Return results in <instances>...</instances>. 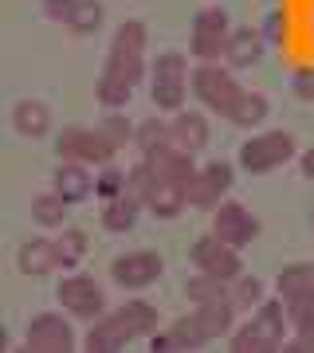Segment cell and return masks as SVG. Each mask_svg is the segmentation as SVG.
<instances>
[{"label": "cell", "instance_id": "obj_16", "mask_svg": "<svg viewBox=\"0 0 314 353\" xmlns=\"http://www.w3.org/2000/svg\"><path fill=\"white\" fill-rule=\"evenodd\" d=\"M16 267L24 271V275H51V271H59L63 259H59V243L55 240H28L20 252H16Z\"/></svg>", "mask_w": 314, "mask_h": 353}, {"label": "cell", "instance_id": "obj_40", "mask_svg": "<svg viewBox=\"0 0 314 353\" xmlns=\"http://www.w3.org/2000/svg\"><path fill=\"white\" fill-rule=\"evenodd\" d=\"M291 87H295V94L306 102H314V67H299L295 71V79H291Z\"/></svg>", "mask_w": 314, "mask_h": 353}, {"label": "cell", "instance_id": "obj_24", "mask_svg": "<svg viewBox=\"0 0 314 353\" xmlns=\"http://www.w3.org/2000/svg\"><path fill=\"white\" fill-rule=\"evenodd\" d=\"M188 204V196H185V189L181 185H169V181H157V189H153V196H150V208L157 220H173V216H181V208Z\"/></svg>", "mask_w": 314, "mask_h": 353}, {"label": "cell", "instance_id": "obj_20", "mask_svg": "<svg viewBox=\"0 0 314 353\" xmlns=\"http://www.w3.org/2000/svg\"><path fill=\"white\" fill-rule=\"evenodd\" d=\"M141 208H146L141 201H134L130 192H122V196H114V201H102L99 220H102V228H106V232L122 236V232H130V228L138 224V212H141Z\"/></svg>", "mask_w": 314, "mask_h": 353}, {"label": "cell", "instance_id": "obj_36", "mask_svg": "<svg viewBox=\"0 0 314 353\" xmlns=\"http://www.w3.org/2000/svg\"><path fill=\"white\" fill-rule=\"evenodd\" d=\"M126 192V169H118V165H99V176H95V196H102V201H114V196H122Z\"/></svg>", "mask_w": 314, "mask_h": 353}, {"label": "cell", "instance_id": "obj_3", "mask_svg": "<svg viewBox=\"0 0 314 353\" xmlns=\"http://www.w3.org/2000/svg\"><path fill=\"white\" fill-rule=\"evenodd\" d=\"M188 87H193V94L208 106V110L216 114H224L236 106V99L244 94V87H239L236 79H232V71L220 63H201V67H193V75H188Z\"/></svg>", "mask_w": 314, "mask_h": 353}, {"label": "cell", "instance_id": "obj_10", "mask_svg": "<svg viewBox=\"0 0 314 353\" xmlns=\"http://www.w3.org/2000/svg\"><path fill=\"white\" fill-rule=\"evenodd\" d=\"M165 271V259L157 252H126L110 263V279L118 283L122 290H141V287H153Z\"/></svg>", "mask_w": 314, "mask_h": 353}, {"label": "cell", "instance_id": "obj_13", "mask_svg": "<svg viewBox=\"0 0 314 353\" xmlns=\"http://www.w3.org/2000/svg\"><path fill=\"white\" fill-rule=\"evenodd\" d=\"M146 161H150V169L157 173V181H169V185H181V189H188V181L197 176V157L188 150H181V145H165V150L157 153H146Z\"/></svg>", "mask_w": 314, "mask_h": 353}, {"label": "cell", "instance_id": "obj_26", "mask_svg": "<svg viewBox=\"0 0 314 353\" xmlns=\"http://www.w3.org/2000/svg\"><path fill=\"white\" fill-rule=\"evenodd\" d=\"M185 94H188V79H153L150 83V99L157 110H185Z\"/></svg>", "mask_w": 314, "mask_h": 353}, {"label": "cell", "instance_id": "obj_8", "mask_svg": "<svg viewBox=\"0 0 314 353\" xmlns=\"http://www.w3.org/2000/svg\"><path fill=\"white\" fill-rule=\"evenodd\" d=\"M55 153L63 161H79V165H110L114 161V145L99 134V126L87 130V126H67L55 138Z\"/></svg>", "mask_w": 314, "mask_h": 353}, {"label": "cell", "instance_id": "obj_39", "mask_svg": "<svg viewBox=\"0 0 314 353\" xmlns=\"http://www.w3.org/2000/svg\"><path fill=\"white\" fill-rule=\"evenodd\" d=\"M259 32H264L267 43H283V36H287V12H267Z\"/></svg>", "mask_w": 314, "mask_h": 353}, {"label": "cell", "instance_id": "obj_37", "mask_svg": "<svg viewBox=\"0 0 314 353\" xmlns=\"http://www.w3.org/2000/svg\"><path fill=\"white\" fill-rule=\"evenodd\" d=\"M99 134L110 141L114 150H126V141H134V126H130V122H126V114H118V110H110L99 122Z\"/></svg>", "mask_w": 314, "mask_h": 353}, {"label": "cell", "instance_id": "obj_5", "mask_svg": "<svg viewBox=\"0 0 314 353\" xmlns=\"http://www.w3.org/2000/svg\"><path fill=\"white\" fill-rule=\"evenodd\" d=\"M228 12L220 4L213 8H201V12L193 16V32H188V51H193V59H201V63H216L220 55H224V43H228Z\"/></svg>", "mask_w": 314, "mask_h": 353}, {"label": "cell", "instance_id": "obj_14", "mask_svg": "<svg viewBox=\"0 0 314 353\" xmlns=\"http://www.w3.org/2000/svg\"><path fill=\"white\" fill-rule=\"evenodd\" d=\"M264 51H267V39L259 28H232L228 32V43H224V63L232 71H244V67L259 63Z\"/></svg>", "mask_w": 314, "mask_h": 353}, {"label": "cell", "instance_id": "obj_17", "mask_svg": "<svg viewBox=\"0 0 314 353\" xmlns=\"http://www.w3.org/2000/svg\"><path fill=\"white\" fill-rule=\"evenodd\" d=\"M169 130H173V145H181L188 153H201L208 145V138H213L208 134V118L201 110H177Z\"/></svg>", "mask_w": 314, "mask_h": 353}, {"label": "cell", "instance_id": "obj_30", "mask_svg": "<svg viewBox=\"0 0 314 353\" xmlns=\"http://www.w3.org/2000/svg\"><path fill=\"white\" fill-rule=\"evenodd\" d=\"M102 16H106L102 0H75V8L67 16V28H71L75 36H90V32L102 28Z\"/></svg>", "mask_w": 314, "mask_h": 353}, {"label": "cell", "instance_id": "obj_21", "mask_svg": "<svg viewBox=\"0 0 314 353\" xmlns=\"http://www.w3.org/2000/svg\"><path fill=\"white\" fill-rule=\"evenodd\" d=\"M267 110H271V102H267V94H259V90H244L236 99V106L228 110V122L239 130H251V126H264Z\"/></svg>", "mask_w": 314, "mask_h": 353}, {"label": "cell", "instance_id": "obj_22", "mask_svg": "<svg viewBox=\"0 0 314 353\" xmlns=\"http://www.w3.org/2000/svg\"><path fill=\"white\" fill-rule=\"evenodd\" d=\"M185 299L193 306H204V303H228L232 299V283H224V279H216V275H197V279H188L185 283Z\"/></svg>", "mask_w": 314, "mask_h": 353}, {"label": "cell", "instance_id": "obj_15", "mask_svg": "<svg viewBox=\"0 0 314 353\" xmlns=\"http://www.w3.org/2000/svg\"><path fill=\"white\" fill-rule=\"evenodd\" d=\"M106 318L114 322V330H118L126 341L150 338L153 330H157V306L141 303V299H134V303H122L114 314H106Z\"/></svg>", "mask_w": 314, "mask_h": 353}, {"label": "cell", "instance_id": "obj_41", "mask_svg": "<svg viewBox=\"0 0 314 353\" xmlns=\"http://www.w3.org/2000/svg\"><path fill=\"white\" fill-rule=\"evenodd\" d=\"M291 326H295V334H299L302 341H311L314 345V306L311 310H302L299 318H291Z\"/></svg>", "mask_w": 314, "mask_h": 353}, {"label": "cell", "instance_id": "obj_32", "mask_svg": "<svg viewBox=\"0 0 314 353\" xmlns=\"http://www.w3.org/2000/svg\"><path fill=\"white\" fill-rule=\"evenodd\" d=\"M59 259H63V271H75L83 259H87V232H79V228H63L59 236Z\"/></svg>", "mask_w": 314, "mask_h": 353}, {"label": "cell", "instance_id": "obj_9", "mask_svg": "<svg viewBox=\"0 0 314 353\" xmlns=\"http://www.w3.org/2000/svg\"><path fill=\"white\" fill-rule=\"evenodd\" d=\"M188 255H193V263H197V271H204V275H216L224 279V283H232V279L244 275V263H239V252L232 248V243H224L216 232H208V236H201V240L188 248Z\"/></svg>", "mask_w": 314, "mask_h": 353}, {"label": "cell", "instance_id": "obj_23", "mask_svg": "<svg viewBox=\"0 0 314 353\" xmlns=\"http://www.w3.org/2000/svg\"><path fill=\"white\" fill-rule=\"evenodd\" d=\"M279 287V299L287 303V299H299V294H314V263H291L279 271L275 279Z\"/></svg>", "mask_w": 314, "mask_h": 353}, {"label": "cell", "instance_id": "obj_4", "mask_svg": "<svg viewBox=\"0 0 314 353\" xmlns=\"http://www.w3.org/2000/svg\"><path fill=\"white\" fill-rule=\"evenodd\" d=\"M232 322H236V303L228 299V303H204V306H197L193 314L177 318L173 326L185 334V341L193 345V350H201L204 341L224 338L228 330H232Z\"/></svg>", "mask_w": 314, "mask_h": 353}, {"label": "cell", "instance_id": "obj_42", "mask_svg": "<svg viewBox=\"0 0 314 353\" xmlns=\"http://www.w3.org/2000/svg\"><path fill=\"white\" fill-rule=\"evenodd\" d=\"M71 8H75V0H43V12H48L51 20H63V24H67Z\"/></svg>", "mask_w": 314, "mask_h": 353}, {"label": "cell", "instance_id": "obj_25", "mask_svg": "<svg viewBox=\"0 0 314 353\" xmlns=\"http://www.w3.org/2000/svg\"><path fill=\"white\" fill-rule=\"evenodd\" d=\"M67 208H71V204L63 201L55 189L39 192L36 201H32V220H36L39 228H67V224H63V220H67Z\"/></svg>", "mask_w": 314, "mask_h": 353}, {"label": "cell", "instance_id": "obj_44", "mask_svg": "<svg viewBox=\"0 0 314 353\" xmlns=\"http://www.w3.org/2000/svg\"><path fill=\"white\" fill-rule=\"evenodd\" d=\"M299 169H302V176H306V181H314V150H306L299 157Z\"/></svg>", "mask_w": 314, "mask_h": 353}, {"label": "cell", "instance_id": "obj_33", "mask_svg": "<svg viewBox=\"0 0 314 353\" xmlns=\"http://www.w3.org/2000/svg\"><path fill=\"white\" fill-rule=\"evenodd\" d=\"M153 189H157V173L150 169V161L141 157L130 173H126V192L134 196V201H141V204H150V196H153Z\"/></svg>", "mask_w": 314, "mask_h": 353}, {"label": "cell", "instance_id": "obj_27", "mask_svg": "<svg viewBox=\"0 0 314 353\" xmlns=\"http://www.w3.org/2000/svg\"><path fill=\"white\" fill-rule=\"evenodd\" d=\"M134 145L141 150V157H146V153H157V150H165V145H173V130H169V122H161V118H146V122H138V130H134Z\"/></svg>", "mask_w": 314, "mask_h": 353}, {"label": "cell", "instance_id": "obj_34", "mask_svg": "<svg viewBox=\"0 0 314 353\" xmlns=\"http://www.w3.org/2000/svg\"><path fill=\"white\" fill-rule=\"evenodd\" d=\"M102 71H110V75H118V79H126V83L138 87L141 75H146V59H141V55H126V51H110Z\"/></svg>", "mask_w": 314, "mask_h": 353}, {"label": "cell", "instance_id": "obj_35", "mask_svg": "<svg viewBox=\"0 0 314 353\" xmlns=\"http://www.w3.org/2000/svg\"><path fill=\"white\" fill-rule=\"evenodd\" d=\"M232 303H236V310H251V306H259V303H264V279H255V275L232 279Z\"/></svg>", "mask_w": 314, "mask_h": 353}, {"label": "cell", "instance_id": "obj_31", "mask_svg": "<svg viewBox=\"0 0 314 353\" xmlns=\"http://www.w3.org/2000/svg\"><path fill=\"white\" fill-rule=\"evenodd\" d=\"M146 24L141 20H122L118 24V32H114L110 39V51H126V55H141L146 59Z\"/></svg>", "mask_w": 314, "mask_h": 353}, {"label": "cell", "instance_id": "obj_29", "mask_svg": "<svg viewBox=\"0 0 314 353\" xmlns=\"http://www.w3.org/2000/svg\"><path fill=\"white\" fill-rule=\"evenodd\" d=\"M83 350H87V353H118V350H126V338L114 330L110 318L102 314V318H95V326H90Z\"/></svg>", "mask_w": 314, "mask_h": 353}, {"label": "cell", "instance_id": "obj_28", "mask_svg": "<svg viewBox=\"0 0 314 353\" xmlns=\"http://www.w3.org/2000/svg\"><path fill=\"white\" fill-rule=\"evenodd\" d=\"M130 94H134V83H126V79L110 75V71H102L99 83H95V99H99L106 110H126Z\"/></svg>", "mask_w": 314, "mask_h": 353}, {"label": "cell", "instance_id": "obj_18", "mask_svg": "<svg viewBox=\"0 0 314 353\" xmlns=\"http://www.w3.org/2000/svg\"><path fill=\"white\" fill-rule=\"evenodd\" d=\"M51 189L59 192L67 204H83L95 192V181H90L87 165L79 161H63L59 169H55V176H51Z\"/></svg>", "mask_w": 314, "mask_h": 353}, {"label": "cell", "instance_id": "obj_6", "mask_svg": "<svg viewBox=\"0 0 314 353\" xmlns=\"http://www.w3.org/2000/svg\"><path fill=\"white\" fill-rule=\"evenodd\" d=\"M55 299H59V306L67 314H75V318H102L106 314V290L90 275H79V271H63L59 287H55Z\"/></svg>", "mask_w": 314, "mask_h": 353}, {"label": "cell", "instance_id": "obj_2", "mask_svg": "<svg viewBox=\"0 0 314 353\" xmlns=\"http://www.w3.org/2000/svg\"><path fill=\"white\" fill-rule=\"evenodd\" d=\"M295 157H299V141L287 130H267V134H255V138H248L239 145V169L251 176L275 173V169H283Z\"/></svg>", "mask_w": 314, "mask_h": 353}, {"label": "cell", "instance_id": "obj_1", "mask_svg": "<svg viewBox=\"0 0 314 353\" xmlns=\"http://www.w3.org/2000/svg\"><path fill=\"white\" fill-rule=\"evenodd\" d=\"M287 303L283 299H264V303L255 306V314H251L248 326H239L232 334V353H275L283 350V341H287Z\"/></svg>", "mask_w": 314, "mask_h": 353}, {"label": "cell", "instance_id": "obj_45", "mask_svg": "<svg viewBox=\"0 0 314 353\" xmlns=\"http://www.w3.org/2000/svg\"><path fill=\"white\" fill-rule=\"evenodd\" d=\"M311 220H314V208H311Z\"/></svg>", "mask_w": 314, "mask_h": 353}, {"label": "cell", "instance_id": "obj_7", "mask_svg": "<svg viewBox=\"0 0 314 353\" xmlns=\"http://www.w3.org/2000/svg\"><path fill=\"white\" fill-rule=\"evenodd\" d=\"M232 181H236V169L216 157V161H208V165H201V169H197V176L188 181L185 196H188V204H193V208H201V212H216V208L224 204L228 189H232Z\"/></svg>", "mask_w": 314, "mask_h": 353}, {"label": "cell", "instance_id": "obj_19", "mask_svg": "<svg viewBox=\"0 0 314 353\" xmlns=\"http://www.w3.org/2000/svg\"><path fill=\"white\" fill-rule=\"evenodd\" d=\"M12 126L20 138H43L51 130V110L39 99H20L12 106Z\"/></svg>", "mask_w": 314, "mask_h": 353}, {"label": "cell", "instance_id": "obj_43", "mask_svg": "<svg viewBox=\"0 0 314 353\" xmlns=\"http://www.w3.org/2000/svg\"><path fill=\"white\" fill-rule=\"evenodd\" d=\"M311 350H314V345H311V341H302L299 334H295L291 341H283V353H311Z\"/></svg>", "mask_w": 314, "mask_h": 353}, {"label": "cell", "instance_id": "obj_38", "mask_svg": "<svg viewBox=\"0 0 314 353\" xmlns=\"http://www.w3.org/2000/svg\"><path fill=\"white\" fill-rule=\"evenodd\" d=\"M193 345L185 341V334L177 326H169V330H153L150 334V353H188Z\"/></svg>", "mask_w": 314, "mask_h": 353}, {"label": "cell", "instance_id": "obj_11", "mask_svg": "<svg viewBox=\"0 0 314 353\" xmlns=\"http://www.w3.org/2000/svg\"><path fill=\"white\" fill-rule=\"evenodd\" d=\"M24 341L32 353H71L75 350V330L59 314H36L28 322Z\"/></svg>", "mask_w": 314, "mask_h": 353}, {"label": "cell", "instance_id": "obj_12", "mask_svg": "<svg viewBox=\"0 0 314 353\" xmlns=\"http://www.w3.org/2000/svg\"><path fill=\"white\" fill-rule=\"evenodd\" d=\"M213 232L239 252V248H248V243L259 236V220H255L251 208H244V204H236V201H224L220 208H216Z\"/></svg>", "mask_w": 314, "mask_h": 353}]
</instances>
